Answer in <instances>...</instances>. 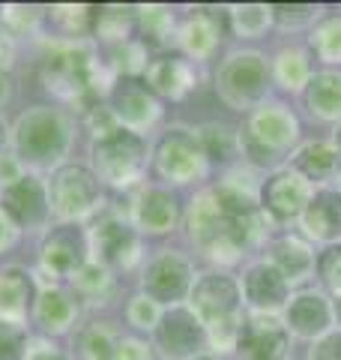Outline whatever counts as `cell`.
Segmentation results:
<instances>
[{
    "label": "cell",
    "mask_w": 341,
    "mask_h": 360,
    "mask_svg": "<svg viewBox=\"0 0 341 360\" xmlns=\"http://www.w3.org/2000/svg\"><path fill=\"white\" fill-rule=\"evenodd\" d=\"M75 279V285L87 291V295H96V291H105L108 288V270L105 267H99V264H84L78 274L72 276Z\"/></svg>",
    "instance_id": "32"
},
{
    "label": "cell",
    "mask_w": 341,
    "mask_h": 360,
    "mask_svg": "<svg viewBox=\"0 0 341 360\" xmlns=\"http://www.w3.org/2000/svg\"><path fill=\"white\" fill-rule=\"evenodd\" d=\"M4 18L9 21V25H15L18 30H25V27L36 25L39 13H36L33 6H6V9H4Z\"/></svg>",
    "instance_id": "36"
},
{
    "label": "cell",
    "mask_w": 341,
    "mask_h": 360,
    "mask_svg": "<svg viewBox=\"0 0 341 360\" xmlns=\"http://www.w3.org/2000/svg\"><path fill=\"white\" fill-rule=\"evenodd\" d=\"M33 315L48 333H63L75 319V303L60 288H42L33 300Z\"/></svg>",
    "instance_id": "19"
},
{
    "label": "cell",
    "mask_w": 341,
    "mask_h": 360,
    "mask_svg": "<svg viewBox=\"0 0 341 360\" xmlns=\"http://www.w3.org/2000/svg\"><path fill=\"white\" fill-rule=\"evenodd\" d=\"M288 324H290V330L300 333V336L321 333L326 324H329V309H326L323 297H317V295H300L288 307Z\"/></svg>",
    "instance_id": "22"
},
{
    "label": "cell",
    "mask_w": 341,
    "mask_h": 360,
    "mask_svg": "<svg viewBox=\"0 0 341 360\" xmlns=\"http://www.w3.org/2000/svg\"><path fill=\"white\" fill-rule=\"evenodd\" d=\"M309 205V184L297 174H276L264 184V207L279 219L297 217Z\"/></svg>",
    "instance_id": "17"
},
{
    "label": "cell",
    "mask_w": 341,
    "mask_h": 360,
    "mask_svg": "<svg viewBox=\"0 0 341 360\" xmlns=\"http://www.w3.org/2000/svg\"><path fill=\"white\" fill-rule=\"evenodd\" d=\"M276 264L281 267V276H290V279H297L302 276L305 270L312 267V255L309 250L300 243V240H290V238H284L276 243Z\"/></svg>",
    "instance_id": "27"
},
{
    "label": "cell",
    "mask_w": 341,
    "mask_h": 360,
    "mask_svg": "<svg viewBox=\"0 0 341 360\" xmlns=\"http://www.w3.org/2000/svg\"><path fill=\"white\" fill-rule=\"evenodd\" d=\"M48 201L51 213L66 222H78L90 217L99 201H102V180L96 177L93 168L78 165V162H63L54 168L48 180Z\"/></svg>",
    "instance_id": "2"
},
{
    "label": "cell",
    "mask_w": 341,
    "mask_h": 360,
    "mask_svg": "<svg viewBox=\"0 0 341 360\" xmlns=\"http://www.w3.org/2000/svg\"><path fill=\"white\" fill-rule=\"evenodd\" d=\"M246 295L255 307H279L284 295H288V283H284L279 267L255 264L246 276Z\"/></svg>",
    "instance_id": "21"
},
{
    "label": "cell",
    "mask_w": 341,
    "mask_h": 360,
    "mask_svg": "<svg viewBox=\"0 0 341 360\" xmlns=\"http://www.w3.org/2000/svg\"><path fill=\"white\" fill-rule=\"evenodd\" d=\"M203 148L189 129H168L156 148V172L174 184H189L203 172Z\"/></svg>",
    "instance_id": "6"
},
{
    "label": "cell",
    "mask_w": 341,
    "mask_h": 360,
    "mask_svg": "<svg viewBox=\"0 0 341 360\" xmlns=\"http://www.w3.org/2000/svg\"><path fill=\"white\" fill-rule=\"evenodd\" d=\"M27 342V330L18 321L0 319V360H25Z\"/></svg>",
    "instance_id": "29"
},
{
    "label": "cell",
    "mask_w": 341,
    "mask_h": 360,
    "mask_svg": "<svg viewBox=\"0 0 341 360\" xmlns=\"http://www.w3.org/2000/svg\"><path fill=\"white\" fill-rule=\"evenodd\" d=\"M120 336L108 324H90L81 330V352L87 360H117Z\"/></svg>",
    "instance_id": "24"
},
{
    "label": "cell",
    "mask_w": 341,
    "mask_h": 360,
    "mask_svg": "<svg viewBox=\"0 0 341 360\" xmlns=\"http://www.w3.org/2000/svg\"><path fill=\"white\" fill-rule=\"evenodd\" d=\"M4 141H6V127H4V120H0V148H4Z\"/></svg>",
    "instance_id": "45"
},
{
    "label": "cell",
    "mask_w": 341,
    "mask_h": 360,
    "mask_svg": "<svg viewBox=\"0 0 341 360\" xmlns=\"http://www.w3.org/2000/svg\"><path fill=\"white\" fill-rule=\"evenodd\" d=\"M138 21L144 27V39L150 37L153 42H162L165 37H170V27H174V18H170V13H168V9H162V6L141 9Z\"/></svg>",
    "instance_id": "30"
},
{
    "label": "cell",
    "mask_w": 341,
    "mask_h": 360,
    "mask_svg": "<svg viewBox=\"0 0 341 360\" xmlns=\"http://www.w3.org/2000/svg\"><path fill=\"white\" fill-rule=\"evenodd\" d=\"M33 300H36V288H33V276L25 267L9 264L0 270V319L21 324Z\"/></svg>",
    "instance_id": "15"
},
{
    "label": "cell",
    "mask_w": 341,
    "mask_h": 360,
    "mask_svg": "<svg viewBox=\"0 0 341 360\" xmlns=\"http://www.w3.org/2000/svg\"><path fill=\"white\" fill-rule=\"evenodd\" d=\"M267 21V9H260V6H248V9H240V27L246 33H255L260 25Z\"/></svg>",
    "instance_id": "40"
},
{
    "label": "cell",
    "mask_w": 341,
    "mask_h": 360,
    "mask_svg": "<svg viewBox=\"0 0 341 360\" xmlns=\"http://www.w3.org/2000/svg\"><path fill=\"white\" fill-rule=\"evenodd\" d=\"M192 291V264L177 252H162L147 264L144 295L153 303H177Z\"/></svg>",
    "instance_id": "9"
},
{
    "label": "cell",
    "mask_w": 341,
    "mask_h": 360,
    "mask_svg": "<svg viewBox=\"0 0 341 360\" xmlns=\"http://www.w3.org/2000/svg\"><path fill=\"white\" fill-rule=\"evenodd\" d=\"M129 321L135 324V328H156V321H159V312H156V303L141 295V297H135L129 303Z\"/></svg>",
    "instance_id": "34"
},
{
    "label": "cell",
    "mask_w": 341,
    "mask_h": 360,
    "mask_svg": "<svg viewBox=\"0 0 341 360\" xmlns=\"http://www.w3.org/2000/svg\"><path fill=\"white\" fill-rule=\"evenodd\" d=\"M314 45L326 60H338L341 58V21H329V25L317 33Z\"/></svg>",
    "instance_id": "33"
},
{
    "label": "cell",
    "mask_w": 341,
    "mask_h": 360,
    "mask_svg": "<svg viewBox=\"0 0 341 360\" xmlns=\"http://www.w3.org/2000/svg\"><path fill=\"white\" fill-rule=\"evenodd\" d=\"M25 360H69L63 352H57L54 345H45V342H39V345H33V348H27V357Z\"/></svg>",
    "instance_id": "42"
},
{
    "label": "cell",
    "mask_w": 341,
    "mask_h": 360,
    "mask_svg": "<svg viewBox=\"0 0 341 360\" xmlns=\"http://www.w3.org/2000/svg\"><path fill=\"white\" fill-rule=\"evenodd\" d=\"M180 207L177 198L165 193V189H144L135 201V222L150 234H165L177 225Z\"/></svg>",
    "instance_id": "18"
},
{
    "label": "cell",
    "mask_w": 341,
    "mask_h": 360,
    "mask_svg": "<svg viewBox=\"0 0 341 360\" xmlns=\"http://www.w3.org/2000/svg\"><path fill=\"white\" fill-rule=\"evenodd\" d=\"M87 252H90V240L81 225L75 222L54 225L39 246L42 267L54 276H75L87 264Z\"/></svg>",
    "instance_id": "7"
},
{
    "label": "cell",
    "mask_w": 341,
    "mask_h": 360,
    "mask_svg": "<svg viewBox=\"0 0 341 360\" xmlns=\"http://www.w3.org/2000/svg\"><path fill=\"white\" fill-rule=\"evenodd\" d=\"M147 87L156 90V94H162V96L180 99L195 87V70H192L189 58L168 54V58H159L147 66Z\"/></svg>",
    "instance_id": "16"
},
{
    "label": "cell",
    "mask_w": 341,
    "mask_h": 360,
    "mask_svg": "<svg viewBox=\"0 0 341 360\" xmlns=\"http://www.w3.org/2000/svg\"><path fill=\"white\" fill-rule=\"evenodd\" d=\"M183 42H186V49H189L192 54H201V58H203V54H210L213 45L219 42V30L210 25L207 15H198V18H192L189 25H186Z\"/></svg>",
    "instance_id": "28"
},
{
    "label": "cell",
    "mask_w": 341,
    "mask_h": 360,
    "mask_svg": "<svg viewBox=\"0 0 341 360\" xmlns=\"http://www.w3.org/2000/svg\"><path fill=\"white\" fill-rule=\"evenodd\" d=\"M240 307V288L231 276L207 274L192 285V312L203 328H231Z\"/></svg>",
    "instance_id": "5"
},
{
    "label": "cell",
    "mask_w": 341,
    "mask_h": 360,
    "mask_svg": "<svg viewBox=\"0 0 341 360\" xmlns=\"http://www.w3.org/2000/svg\"><path fill=\"white\" fill-rule=\"evenodd\" d=\"M312 360H341V333H333L314 348Z\"/></svg>",
    "instance_id": "39"
},
{
    "label": "cell",
    "mask_w": 341,
    "mask_h": 360,
    "mask_svg": "<svg viewBox=\"0 0 341 360\" xmlns=\"http://www.w3.org/2000/svg\"><path fill=\"white\" fill-rule=\"evenodd\" d=\"M309 105L321 117H333L341 111V75H317L309 90Z\"/></svg>",
    "instance_id": "25"
},
{
    "label": "cell",
    "mask_w": 341,
    "mask_h": 360,
    "mask_svg": "<svg viewBox=\"0 0 341 360\" xmlns=\"http://www.w3.org/2000/svg\"><path fill=\"white\" fill-rule=\"evenodd\" d=\"M243 360H284L288 354V330L272 319H252L236 333Z\"/></svg>",
    "instance_id": "13"
},
{
    "label": "cell",
    "mask_w": 341,
    "mask_h": 360,
    "mask_svg": "<svg viewBox=\"0 0 341 360\" xmlns=\"http://www.w3.org/2000/svg\"><path fill=\"white\" fill-rule=\"evenodd\" d=\"M297 135V123L288 111L276 108H260L258 115L248 123V132H246V148L248 153H260L258 162H267L272 160V153H279L281 148H288Z\"/></svg>",
    "instance_id": "12"
},
{
    "label": "cell",
    "mask_w": 341,
    "mask_h": 360,
    "mask_svg": "<svg viewBox=\"0 0 341 360\" xmlns=\"http://www.w3.org/2000/svg\"><path fill=\"white\" fill-rule=\"evenodd\" d=\"M147 162V144L132 129H111L93 144V168L99 180H108L111 186H129L141 177Z\"/></svg>",
    "instance_id": "3"
},
{
    "label": "cell",
    "mask_w": 341,
    "mask_h": 360,
    "mask_svg": "<svg viewBox=\"0 0 341 360\" xmlns=\"http://www.w3.org/2000/svg\"><path fill=\"white\" fill-rule=\"evenodd\" d=\"M21 168H25V165L18 162V156H15V153H13V156H4V153H0V189L9 186L13 180H18L21 174H25Z\"/></svg>",
    "instance_id": "37"
},
{
    "label": "cell",
    "mask_w": 341,
    "mask_h": 360,
    "mask_svg": "<svg viewBox=\"0 0 341 360\" xmlns=\"http://www.w3.org/2000/svg\"><path fill=\"white\" fill-rule=\"evenodd\" d=\"M135 21H138V13H132L126 6H96L90 30L102 39L120 45V42H129V30L135 27Z\"/></svg>",
    "instance_id": "23"
},
{
    "label": "cell",
    "mask_w": 341,
    "mask_h": 360,
    "mask_svg": "<svg viewBox=\"0 0 341 360\" xmlns=\"http://www.w3.org/2000/svg\"><path fill=\"white\" fill-rule=\"evenodd\" d=\"M198 360H213V357H198Z\"/></svg>",
    "instance_id": "48"
},
{
    "label": "cell",
    "mask_w": 341,
    "mask_h": 360,
    "mask_svg": "<svg viewBox=\"0 0 341 360\" xmlns=\"http://www.w3.org/2000/svg\"><path fill=\"white\" fill-rule=\"evenodd\" d=\"M54 21H60L66 30L84 33L93 25V9L90 6H54Z\"/></svg>",
    "instance_id": "31"
},
{
    "label": "cell",
    "mask_w": 341,
    "mask_h": 360,
    "mask_svg": "<svg viewBox=\"0 0 341 360\" xmlns=\"http://www.w3.org/2000/svg\"><path fill=\"white\" fill-rule=\"evenodd\" d=\"M15 238H18V229H15V225L9 222V219H6V213L0 210V252L9 250V246L15 243Z\"/></svg>",
    "instance_id": "43"
},
{
    "label": "cell",
    "mask_w": 341,
    "mask_h": 360,
    "mask_svg": "<svg viewBox=\"0 0 341 360\" xmlns=\"http://www.w3.org/2000/svg\"><path fill=\"white\" fill-rule=\"evenodd\" d=\"M317 267H321V276H323L326 285L341 288V246H329V250L321 255Z\"/></svg>",
    "instance_id": "35"
},
{
    "label": "cell",
    "mask_w": 341,
    "mask_h": 360,
    "mask_svg": "<svg viewBox=\"0 0 341 360\" xmlns=\"http://www.w3.org/2000/svg\"><path fill=\"white\" fill-rule=\"evenodd\" d=\"M297 168L305 177H329L338 168V156L335 150H329L326 144H305V148L297 153Z\"/></svg>",
    "instance_id": "26"
},
{
    "label": "cell",
    "mask_w": 341,
    "mask_h": 360,
    "mask_svg": "<svg viewBox=\"0 0 341 360\" xmlns=\"http://www.w3.org/2000/svg\"><path fill=\"white\" fill-rule=\"evenodd\" d=\"M111 115L123 129L138 132L159 117V99L138 78H120L111 94Z\"/></svg>",
    "instance_id": "11"
},
{
    "label": "cell",
    "mask_w": 341,
    "mask_h": 360,
    "mask_svg": "<svg viewBox=\"0 0 341 360\" xmlns=\"http://www.w3.org/2000/svg\"><path fill=\"white\" fill-rule=\"evenodd\" d=\"M93 246L108 267H132L138 262V234L123 219H102L93 231Z\"/></svg>",
    "instance_id": "14"
},
{
    "label": "cell",
    "mask_w": 341,
    "mask_h": 360,
    "mask_svg": "<svg viewBox=\"0 0 341 360\" xmlns=\"http://www.w3.org/2000/svg\"><path fill=\"white\" fill-rule=\"evenodd\" d=\"M72 144V127L63 111L51 105H33L18 115L13 127V150L21 165L51 168L66 156Z\"/></svg>",
    "instance_id": "1"
},
{
    "label": "cell",
    "mask_w": 341,
    "mask_h": 360,
    "mask_svg": "<svg viewBox=\"0 0 341 360\" xmlns=\"http://www.w3.org/2000/svg\"><path fill=\"white\" fill-rule=\"evenodd\" d=\"M207 342L201 319L192 309L170 307L168 312L159 315L156 321V345L170 357H189Z\"/></svg>",
    "instance_id": "10"
},
{
    "label": "cell",
    "mask_w": 341,
    "mask_h": 360,
    "mask_svg": "<svg viewBox=\"0 0 341 360\" xmlns=\"http://www.w3.org/2000/svg\"><path fill=\"white\" fill-rule=\"evenodd\" d=\"M13 63H15V42L9 37V30L0 27V75L13 70Z\"/></svg>",
    "instance_id": "38"
},
{
    "label": "cell",
    "mask_w": 341,
    "mask_h": 360,
    "mask_svg": "<svg viewBox=\"0 0 341 360\" xmlns=\"http://www.w3.org/2000/svg\"><path fill=\"white\" fill-rule=\"evenodd\" d=\"M6 99H9V78L0 75V105H4Z\"/></svg>",
    "instance_id": "44"
},
{
    "label": "cell",
    "mask_w": 341,
    "mask_h": 360,
    "mask_svg": "<svg viewBox=\"0 0 341 360\" xmlns=\"http://www.w3.org/2000/svg\"><path fill=\"white\" fill-rule=\"evenodd\" d=\"M117 360H147V352L138 340H120Z\"/></svg>",
    "instance_id": "41"
},
{
    "label": "cell",
    "mask_w": 341,
    "mask_h": 360,
    "mask_svg": "<svg viewBox=\"0 0 341 360\" xmlns=\"http://www.w3.org/2000/svg\"><path fill=\"white\" fill-rule=\"evenodd\" d=\"M0 210L15 229H42L51 217L48 186L36 174H21L9 186L0 189Z\"/></svg>",
    "instance_id": "4"
},
{
    "label": "cell",
    "mask_w": 341,
    "mask_h": 360,
    "mask_svg": "<svg viewBox=\"0 0 341 360\" xmlns=\"http://www.w3.org/2000/svg\"><path fill=\"white\" fill-rule=\"evenodd\" d=\"M305 229H309L314 238L329 240L341 234V195L338 193H317L309 205H305Z\"/></svg>",
    "instance_id": "20"
},
{
    "label": "cell",
    "mask_w": 341,
    "mask_h": 360,
    "mask_svg": "<svg viewBox=\"0 0 341 360\" xmlns=\"http://www.w3.org/2000/svg\"><path fill=\"white\" fill-rule=\"evenodd\" d=\"M335 148L341 150V127H338V132H335Z\"/></svg>",
    "instance_id": "46"
},
{
    "label": "cell",
    "mask_w": 341,
    "mask_h": 360,
    "mask_svg": "<svg viewBox=\"0 0 341 360\" xmlns=\"http://www.w3.org/2000/svg\"><path fill=\"white\" fill-rule=\"evenodd\" d=\"M219 94L225 103L246 105L267 90V63L258 54H234L219 72Z\"/></svg>",
    "instance_id": "8"
},
{
    "label": "cell",
    "mask_w": 341,
    "mask_h": 360,
    "mask_svg": "<svg viewBox=\"0 0 341 360\" xmlns=\"http://www.w3.org/2000/svg\"><path fill=\"white\" fill-rule=\"evenodd\" d=\"M335 312H338V321H341V297H338V303H335Z\"/></svg>",
    "instance_id": "47"
}]
</instances>
